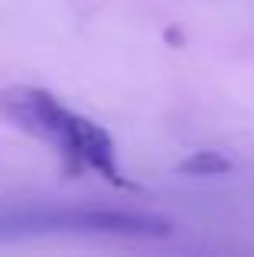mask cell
I'll return each mask as SVG.
<instances>
[{"instance_id":"obj_2","label":"cell","mask_w":254,"mask_h":257,"mask_svg":"<svg viewBox=\"0 0 254 257\" xmlns=\"http://www.w3.org/2000/svg\"><path fill=\"white\" fill-rule=\"evenodd\" d=\"M0 234H101V238H170L173 225L150 212L114 208H33L0 215Z\"/></svg>"},{"instance_id":"obj_3","label":"cell","mask_w":254,"mask_h":257,"mask_svg":"<svg viewBox=\"0 0 254 257\" xmlns=\"http://www.w3.org/2000/svg\"><path fill=\"white\" fill-rule=\"evenodd\" d=\"M176 170L183 176H222L231 170V160L218 150H199V153H189Z\"/></svg>"},{"instance_id":"obj_1","label":"cell","mask_w":254,"mask_h":257,"mask_svg":"<svg viewBox=\"0 0 254 257\" xmlns=\"http://www.w3.org/2000/svg\"><path fill=\"white\" fill-rule=\"evenodd\" d=\"M0 117L23 134L56 147L72 170H91L117 189H134L117 163L114 140L104 127L69 111L56 94L33 85H10L0 91Z\"/></svg>"}]
</instances>
